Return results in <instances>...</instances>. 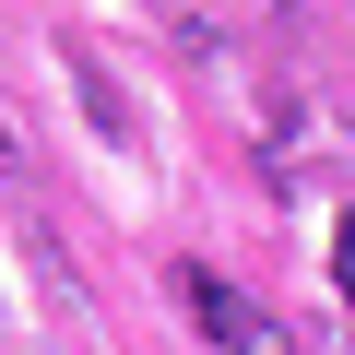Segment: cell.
<instances>
[{"label":"cell","instance_id":"7a4b0ae2","mask_svg":"<svg viewBox=\"0 0 355 355\" xmlns=\"http://www.w3.org/2000/svg\"><path fill=\"white\" fill-rule=\"evenodd\" d=\"M331 272H343V296H355V225H343V237H331Z\"/></svg>","mask_w":355,"mask_h":355},{"label":"cell","instance_id":"6da1fadb","mask_svg":"<svg viewBox=\"0 0 355 355\" xmlns=\"http://www.w3.org/2000/svg\"><path fill=\"white\" fill-rule=\"evenodd\" d=\"M178 296H190V320H202L225 355H296V320H284V308H261V296H237V284H225V272H202V261L178 272Z\"/></svg>","mask_w":355,"mask_h":355}]
</instances>
